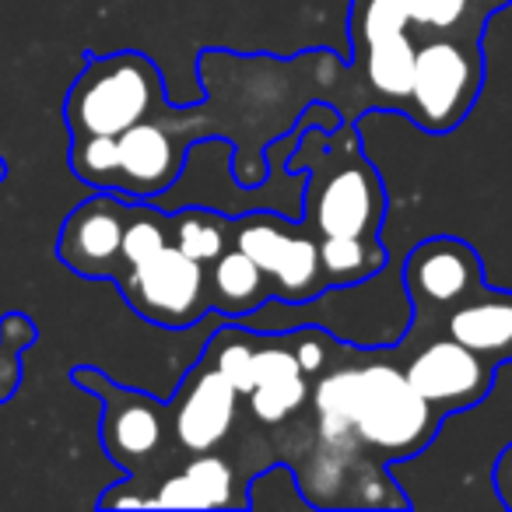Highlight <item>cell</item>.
Returning a JSON list of instances; mask_svg holds the SVG:
<instances>
[{"label": "cell", "mask_w": 512, "mask_h": 512, "mask_svg": "<svg viewBox=\"0 0 512 512\" xmlns=\"http://www.w3.org/2000/svg\"><path fill=\"white\" fill-rule=\"evenodd\" d=\"M313 411L316 456L323 470L299 481L302 491L313 484L327 488L344 481L355 460L379 467L411 460L435 439L442 425V414L414 390L404 365L390 362H334L313 379Z\"/></svg>", "instance_id": "obj_1"}, {"label": "cell", "mask_w": 512, "mask_h": 512, "mask_svg": "<svg viewBox=\"0 0 512 512\" xmlns=\"http://www.w3.org/2000/svg\"><path fill=\"white\" fill-rule=\"evenodd\" d=\"M320 165H306V221L316 235H362L376 239L386 218V190L376 165L362 155L351 123L320 130Z\"/></svg>", "instance_id": "obj_2"}, {"label": "cell", "mask_w": 512, "mask_h": 512, "mask_svg": "<svg viewBox=\"0 0 512 512\" xmlns=\"http://www.w3.org/2000/svg\"><path fill=\"white\" fill-rule=\"evenodd\" d=\"M162 71L137 50L92 57L71 81L64 120L71 137H120L162 106Z\"/></svg>", "instance_id": "obj_3"}, {"label": "cell", "mask_w": 512, "mask_h": 512, "mask_svg": "<svg viewBox=\"0 0 512 512\" xmlns=\"http://www.w3.org/2000/svg\"><path fill=\"white\" fill-rule=\"evenodd\" d=\"M481 85V32H428L418 39L404 113L425 134H449L470 116Z\"/></svg>", "instance_id": "obj_4"}, {"label": "cell", "mask_w": 512, "mask_h": 512, "mask_svg": "<svg viewBox=\"0 0 512 512\" xmlns=\"http://www.w3.org/2000/svg\"><path fill=\"white\" fill-rule=\"evenodd\" d=\"M232 246L253 256L271 281L274 299L285 306H302L330 292L320 260V235L306 221H288L271 211L246 214L232 221Z\"/></svg>", "instance_id": "obj_5"}, {"label": "cell", "mask_w": 512, "mask_h": 512, "mask_svg": "<svg viewBox=\"0 0 512 512\" xmlns=\"http://www.w3.org/2000/svg\"><path fill=\"white\" fill-rule=\"evenodd\" d=\"M123 302L141 320L158 327L183 330L214 316L211 288H207V267L186 256L176 242H165L155 256L130 264L116 278Z\"/></svg>", "instance_id": "obj_6"}, {"label": "cell", "mask_w": 512, "mask_h": 512, "mask_svg": "<svg viewBox=\"0 0 512 512\" xmlns=\"http://www.w3.org/2000/svg\"><path fill=\"white\" fill-rule=\"evenodd\" d=\"M400 281L411 299V313L428 323L446 320L456 306L488 288L477 249L456 235H432L418 242L407 253Z\"/></svg>", "instance_id": "obj_7"}, {"label": "cell", "mask_w": 512, "mask_h": 512, "mask_svg": "<svg viewBox=\"0 0 512 512\" xmlns=\"http://www.w3.org/2000/svg\"><path fill=\"white\" fill-rule=\"evenodd\" d=\"M74 383L81 390H92L102 400V446L109 460L123 470L137 474L148 460H155L165 446L169 428V404H158L155 397L141 390L120 386L99 369H74Z\"/></svg>", "instance_id": "obj_8"}, {"label": "cell", "mask_w": 512, "mask_h": 512, "mask_svg": "<svg viewBox=\"0 0 512 512\" xmlns=\"http://www.w3.org/2000/svg\"><path fill=\"white\" fill-rule=\"evenodd\" d=\"M411 386L442 414H460L477 407L495 386V362L477 351H470L467 344L453 341L449 334L432 337L428 344H421L404 365Z\"/></svg>", "instance_id": "obj_9"}, {"label": "cell", "mask_w": 512, "mask_h": 512, "mask_svg": "<svg viewBox=\"0 0 512 512\" xmlns=\"http://www.w3.org/2000/svg\"><path fill=\"white\" fill-rule=\"evenodd\" d=\"M130 218V200L113 190H99L67 214L57 239L60 264L71 267L81 278H109L120 274L123 228Z\"/></svg>", "instance_id": "obj_10"}, {"label": "cell", "mask_w": 512, "mask_h": 512, "mask_svg": "<svg viewBox=\"0 0 512 512\" xmlns=\"http://www.w3.org/2000/svg\"><path fill=\"white\" fill-rule=\"evenodd\" d=\"M239 400L242 393L207 358H200L190 369V376L183 379L176 400L169 404V428L179 449L193 456L214 453L232 432Z\"/></svg>", "instance_id": "obj_11"}, {"label": "cell", "mask_w": 512, "mask_h": 512, "mask_svg": "<svg viewBox=\"0 0 512 512\" xmlns=\"http://www.w3.org/2000/svg\"><path fill=\"white\" fill-rule=\"evenodd\" d=\"M120 165H116L113 193L127 200H158L179 183L186 165V144L162 120L134 123L120 137Z\"/></svg>", "instance_id": "obj_12"}, {"label": "cell", "mask_w": 512, "mask_h": 512, "mask_svg": "<svg viewBox=\"0 0 512 512\" xmlns=\"http://www.w3.org/2000/svg\"><path fill=\"white\" fill-rule=\"evenodd\" d=\"M313 397V379L302 372L288 337L260 330L253 358V390L246 393V407L260 425H285Z\"/></svg>", "instance_id": "obj_13"}, {"label": "cell", "mask_w": 512, "mask_h": 512, "mask_svg": "<svg viewBox=\"0 0 512 512\" xmlns=\"http://www.w3.org/2000/svg\"><path fill=\"white\" fill-rule=\"evenodd\" d=\"M235 488L239 484H235L232 463L214 453H197L183 463V470L158 484L151 505H162V509H225V505L246 509V495H235Z\"/></svg>", "instance_id": "obj_14"}, {"label": "cell", "mask_w": 512, "mask_h": 512, "mask_svg": "<svg viewBox=\"0 0 512 512\" xmlns=\"http://www.w3.org/2000/svg\"><path fill=\"white\" fill-rule=\"evenodd\" d=\"M442 334L491 358L495 365L512 358V292H477L442 320Z\"/></svg>", "instance_id": "obj_15"}, {"label": "cell", "mask_w": 512, "mask_h": 512, "mask_svg": "<svg viewBox=\"0 0 512 512\" xmlns=\"http://www.w3.org/2000/svg\"><path fill=\"white\" fill-rule=\"evenodd\" d=\"M207 288H211V309L228 320H242V316L256 313L267 299H274L267 274L239 246H228L207 267Z\"/></svg>", "instance_id": "obj_16"}, {"label": "cell", "mask_w": 512, "mask_h": 512, "mask_svg": "<svg viewBox=\"0 0 512 512\" xmlns=\"http://www.w3.org/2000/svg\"><path fill=\"white\" fill-rule=\"evenodd\" d=\"M414 53H418V39L407 29L369 39L365 46H358V64H362L369 88L400 109L407 106V95H411Z\"/></svg>", "instance_id": "obj_17"}, {"label": "cell", "mask_w": 512, "mask_h": 512, "mask_svg": "<svg viewBox=\"0 0 512 512\" xmlns=\"http://www.w3.org/2000/svg\"><path fill=\"white\" fill-rule=\"evenodd\" d=\"M320 260L327 288H358L386 267V249L379 235H320Z\"/></svg>", "instance_id": "obj_18"}, {"label": "cell", "mask_w": 512, "mask_h": 512, "mask_svg": "<svg viewBox=\"0 0 512 512\" xmlns=\"http://www.w3.org/2000/svg\"><path fill=\"white\" fill-rule=\"evenodd\" d=\"M169 239L186 256L211 267L228 246H232V218H221L214 211H169Z\"/></svg>", "instance_id": "obj_19"}, {"label": "cell", "mask_w": 512, "mask_h": 512, "mask_svg": "<svg viewBox=\"0 0 512 512\" xmlns=\"http://www.w3.org/2000/svg\"><path fill=\"white\" fill-rule=\"evenodd\" d=\"M235 390L246 397L253 390V358H256V330L242 327V323L228 320V327H221L218 334H211L204 355Z\"/></svg>", "instance_id": "obj_20"}, {"label": "cell", "mask_w": 512, "mask_h": 512, "mask_svg": "<svg viewBox=\"0 0 512 512\" xmlns=\"http://www.w3.org/2000/svg\"><path fill=\"white\" fill-rule=\"evenodd\" d=\"M411 32H484L488 11L474 0H404Z\"/></svg>", "instance_id": "obj_21"}, {"label": "cell", "mask_w": 512, "mask_h": 512, "mask_svg": "<svg viewBox=\"0 0 512 512\" xmlns=\"http://www.w3.org/2000/svg\"><path fill=\"white\" fill-rule=\"evenodd\" d=\"M120 141L116 137H71V169L95 190H113Z\"/></svg>", "instance_id": "obj_22"}, {"label": "cell", "mask_w": 512, "mask_h": 512, "mask_svg": "<svg viewBox=\"0 0 512 512\" xmlns=\"http://www.w3.org/2000/svg\"><path fill=\"white\" fill-rule=\"evenodd\" d=\"M32 341H36V327L25 316L11 313L0 320V404L15 397L22 383V355Z\"/></svg>", "instance_id": "obj_23"}, {"label": "cell", "mask_w": 512, "mask_h": 512, "mask_svg": "<svg viewBox=\"0 0 512 512\" xmlns=\"http://www.w3.org/2000/svg\"><path fill=\"white\" fill-rule=\"evenodd\" d=\"M288 344H292L295 358H299L302 372L309 379H316L320 372H327L330 365L341 358V344L337 337H330L327 330H316V327H295L288 334Z\"/></svg>", "instance_id": "obj_24"}, {"label": "cell", "mask_w": 512, "mask_h": 512, "mask_svg": "<svg viewBox=\"0 0 512 512\" xmlns=\"http://www.w3.org/2000/svg\"><path fill=\"white\" fill-rule=\"evenodd\" d=\"M491 484H495V495L502 502V509L512 512V442L498 453L495 470H491Z\"/></svg>", "instance_id": "obj_25"}, {"label": "cell", "mask_w": 512, "mask_h": 512, "mask_svg": "<svg viewBox=\"0 0 512 512\" xmlns=\"http://www.w3.org/2000/svg\"><path fill=\"white\" fill-rule=\"evenodd\" d=\"M477 8H484L488 15H495V11H502V8H509L512 0H474Z\"/></svg>", "instance_id": "obj_26"}, {"label": "cell", "mask_w": 512, "mask_h": 512, "mask_svg": "<svg viewBox=\"0 0 512 512\" xmlns=\"http://www.w3.org/2000/svg\"><path fill=\"white\" fill-rule=\"evenodd\" d=\"M8 176V162H0V179Z\"/></svg>", "instance_id": "obj_27"}]
</instances>
